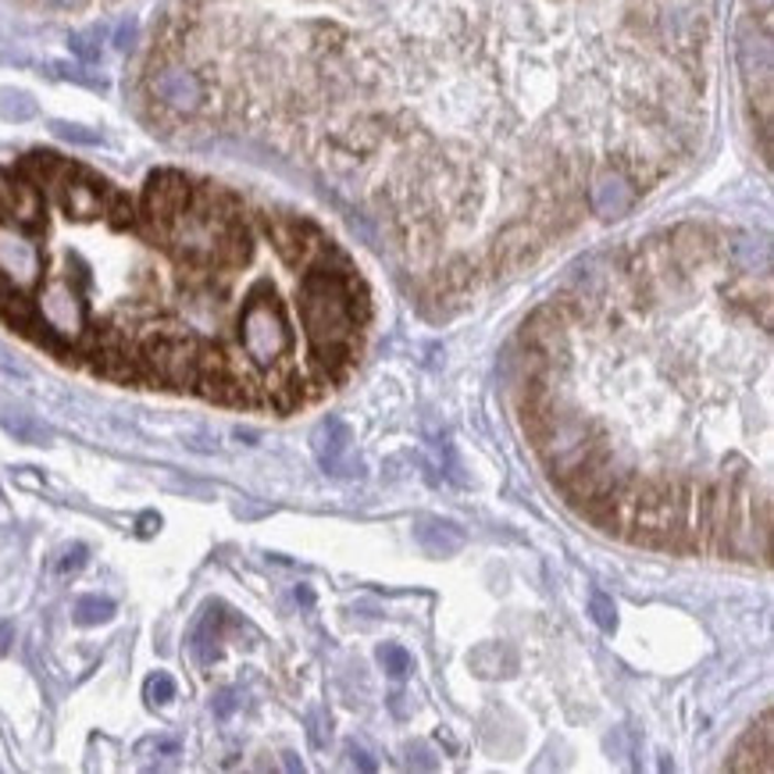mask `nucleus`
<instances>
[{
  "instance_id": "20e7f679",
  "label": "nucleus",
  "mask_w": 774,
  "mask_h": 774,
  "mask_svg": "<svg viewBox=\"0 0 774 774\" xmlns=\"http://www.w3.org/2000/svg\"><path fill=\"white\" fill-rule=\"evenodd\" d=\"M414 536H417V543H422L432 556H450V553H457L464 547L460 529H457V524H450V521H422L414 529Z\"/></svg>"
},
{
  "instance_id": "0eeeda50",
  "label": "nucleus",
  "mask_w": 774,
  "mask_h": 774,
  "mask_svg": "<svg viewBox=\"0 0 774 774\" xmlns=\"http://www.w3.org/2000/svg\"><path fill=\"white\" fill-rule=\"evenodd\" d=\"M4 425H8L19 439H25V443H40V446L51 443V432H46L40 422H33V417H8Z\"/></svg>"
},
{
  "instance_id": "f257e3e1",
  "label": "nucleus",
  "mask_w": 774,
  "mask_h": 774,
  "mask_svg": "<svg viewBox=\"0 0 774 774\" xmlns=\"http://www.w3.org/2000/svg\"><path fill=\"white\" fill-rule=\"evenodd\" d=\"M710 43L714 0H275L236 107L468 297L692 158Z\"/></svg>"
},
{
  "instance_id": "4468645a",
  "label": "nucleus",
  "mask_w": 774,
  "mask_h": 774,
  "mask_svg": "<svg viewBox=\"0 0 774 774\" xmlns=\"http://www.w3.org/2000/svg\"><path fill=\"white\" fill-rule=\"evenodd\" d=\"M11 646V625H0V649Z\"/></svg>"
},
{
  "instance_id": "9b49d317",
  "label": "nucleus",
  "mask_w": 774,
  "mask_h": 774,
  "mask_svg": "<svg viewBox=\"0 0 774 774\" xmlns=\"http://www.w3.org/2000/svg\"><path fill=\"white\" fill-rule=\"evenodd\" d=\"M54 132L57 136H65V139H72V144H97V132H86V129H79V126H61V121H57V126H54Z\"/></svg>"
},
{
  "instance_id": "7ed1b4c3",
  "label": "nucleus",
  "mask_w": 774,
  "mask_h": 774,
  "mask_svg": "<svg viewBox=\"0 0 774 774\" xmlns=\"http://www.w3.org/2000/svg\"><path fill=\"white\" fill-rule=\"evenodd\" d=\"M350 450H353V428L343 422V417H325L315 432V454H318L321 468L332 471V475H343Z\"/></svg>"
},
{
  "instance_id": "39448f33",
  "label": "nucleus",
  "mask_w": 774,
  "mask_h": 774,
  "mask_svg": "<svg viewBox=\"0 0 774 774\" xmlns=\"http://www.w3.org/2000/svg\"><path fill=\"white\" fill-rule=\"evenodd\" d=\"M112 614H115V603L104 596H86L75 603V622L79 625H104V622H112Z\"/></svg>"
},
{
  "instance_id": "1a4fd4ad",
  "label": "nucleus",
  "mask_w": 774,
  "mask_h": 774,
  "mask_svg": "<svg viewBox=\"0 0 774 774\" xmlns=\"http://www.w3.org/2000/svg\"><path fill=\"white\" fill-rule=\"evenodd\" d=\"M147 700L153 703V707H165V703H172L176 700V678L172 675H165V671H158L147 682Z\"/></svg>"
},
{
  "instance_id": "6e6552de",
  "label": "nucleus",
  "mask_w": 774,
  "mask_h": 774,
  "mask_svg": "<svg viewBox=\"0 0 774 774\" xmlns=\"http://www.w3.org/2000/svg\"><path fill=\"white\" fill-rule=\"evenodd\" d=\"M33 112H36V104L29 100V97H22V93H14V89L0 93V115H4V118L22 121V118H29Z\"/></svg>"
},
{
  "instance_id": "9d476101",
  "label": "nucleus",
  "mask_w": 774,
  "mask_h": 774,
  "mask_svg": "<svg viewBox=\"0 0 774 774\" xmlns=\"http://www.w3.org/2000/svg\"><path fill=\"white\" fill-rule=\"evenodd\" d=\"M590 607H593V617H596V625H600L603 632H614V628H617V607H614L611 596L593 593V596H590Z\"/></svg>"
},
{
  "instance_id": "f03ea898",
  "label": "nucleus",
  "mask_w": 774,
  "mask_h": 774,
  "mask_svg": "<svg viewBox=\"0 0 774 774\" xmlns=\"http://www.w3.org/2000/svg\"><path fill=\"white\" fill-rule=\"evenodd\" d=\"M147 93L153 104H161L165 112L179 118H197L200 107H204V86H200L197 72L176 57H161L147 72Z\"/></svg>"
},
{
  "instance_id": "423d86ee",
  "label": "nucleus",
  "mask_w": 774,
  "mask_h": 774,
  "mask_svg": "<svg viewBox=\"0 0 774 774\" xmlns=\"http://www.w3.org/2000/svg\"><path fill=\"white\" fill-rule=\"evenodd\" d=\"M379 664L385 668V675H393V678H404L411 671V654L404 646H396V643H385L379 646Z\"/></svg>"
},
{
  "instance_id": "f8f14e48",
  "label": "nucleus",
  "mask_w": 774,
  "mask_h": 774,
  "mask_svg": "<svg viewBox=\"0 0 774 774\" xmlns=\"http://www.w3.org/2000/svg\"><path fill=\"white\" fill-rule=\"evenodd\" d=\"M83 564H86V547H72L65 556H61V564H57V568L68 575V571H79Z\"/></svg>"
},
{
  "instance_id": "ddd939ff",
  "label": "nucleus",
  "mask_w": 774,
  "mask_h": 774,
  "mask_svg": "<svg viewBox=\"0 0 774 774\" xmlns=\"http://www.w3.org/2000/svg\"><path fill=\"white\" fill-rule=\"evenodd\" d=\"M232 710H236V692H219V700H214V714L225 721Z\"/></svg>"
}]
</instances>
